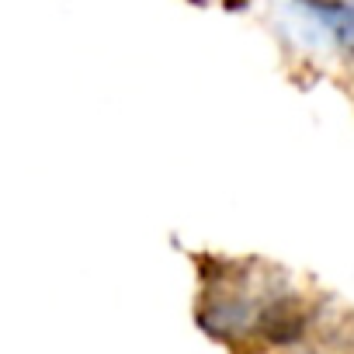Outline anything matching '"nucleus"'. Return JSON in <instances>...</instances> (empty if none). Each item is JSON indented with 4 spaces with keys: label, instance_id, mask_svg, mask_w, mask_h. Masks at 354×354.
Returning a JSON list of instances; mask_svg holds the SVG:
<instances>
[{
    "label": "nucleus",
    "instance_id": "f03ea898",
    "mask_svg": "<svg viewBox=\"0 0 354 354\" xmlns=\"http://www.w3.org/2000/svg\"><path fill=\"white\" fill-rule=\"evenodd\" d=\"M295 4H302L337 46L354 56V0H295Z\"/></svg>",
    "mask_w": 354,
    "mask_h": 354
},
{
    "label": "nucleus",
    "instance_id": "f257e3e1",
    "mask_svg": "<svg viewBox=\"0 0 354 354\" xmlns=\"http://www.w3.org/2000/svg\"><path fill=\"white\" fill-rule=\"evenodd\" d=\"M198 319L209 333L230 344H302L316 326L302 292L281 268L261 261H226L205 271Z\"/></svg>",
    "mask_w": 354,
    "mask_h": 354
}]
</instances>
